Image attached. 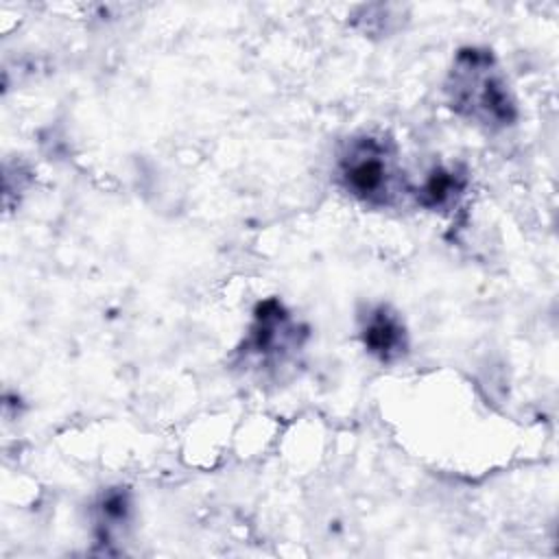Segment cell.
<instances>
[{"instance_id": "6da1fadb", "label": "cell", "mask_w": 559, "mask_h": 559, "mask_svg": "<svg viewBox=\"0 0 559 559\" xmlns=\"http://www.w3.org/2000/svg\"><path fill=\"white\" fill-rule=\"evenodd\" d=\"M448 109L485 133L518 124L520 109L496 52L487 46H461L443 79Z\"/></svg>"}, {"instance_id": "277c9868", "label": "cell", "mask_w": 559, "mask_h": 559, "mask_svg": "<svg viewBox=\"0 0 559 559\" xmlns=\"http://www.w3.org/2000/svg\"><path fill=\"white\" fill-rule=\"evenodd\" d=\"M356 330L362 349L380 365H397L411 352L406 321L386 301L362 304L356 312Z\"/></svg>"}, {"instance_id": "3957f363", "label": "cell", "mask_w": 559, "mask_h": 559, "mask_svg": "<svg viewBox=\"0 0 559 559\" xmlns=\"http://www.w3.org/2000/svg\"><path fill=\"white\" fill-rule=\"evenodd\" d=\"M310 330L295 319L277 297L255 304L242 341L234 352V367L262 382H284L301 365Z\"/></svg>"}, {"instance_id": "5b68a950", "label": "cell", "mask_w": 559, "mask_h": 559, "mask_svg": "<svg viewBox=\"0 0 559 559\" xmlns=\"http://www.w3.org/2000/svg\"><path fill=\"white\" fill-rule=\"evenodd\" d=\"M133 507V493L124 485H111L94 498L90 509L92 535L105 555L120 552L116 544L127 539L131 531L135 515Z\"/></svg>"}, {"instance_id": "7a4b0ae2", "label": "cell", "mask_w": 559, "mask_h": 559, "mask_svg": "<svg viewBox=\"0 0 559 559\" xmlns=\"http://www.w3.org/2000/svg\"><path fill=\"white\" fill-rule=\"evenodd\" d=\"M332 179L367 210H397L411 201L413 181L402 166L400 148L380 131H358L343 140L334 155Z\"/></svg>"}, {"instance_id": "8992f818", "label": "cell", "mask_w": 559, "mask_h": 559, "mask_svg": "<svg viewBox=\"0 0 559 559\" xmlns=\"http://www.w3.org/2000/svg\"><path fill=\"white\" fill-rule=\"evenodd\" d=\"M469 175L463 164H432L424 177L413 183L411 201L428 212H450L465 197Z\"/></svg>"}]
</instances>
